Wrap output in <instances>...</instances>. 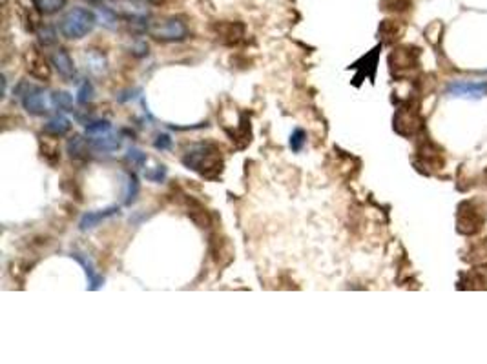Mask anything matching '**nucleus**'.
Instances as JSON below:
<instances>
[{
  "label": "nucleus",
  "instance_id": "ddd939ff",
  "mask_svg": "<svg viewBox=\"0 0 487 364\" xmlns=\"http://www.w3.org/2000/svg\"><path fill=\"white\" fill-rule=\"evenodd\" d=\"M116 213H119V208H117V206H110V208L99 210V211H88V213L82 215L81 222H79V228H81L82 231L91 230V228H95V226L101 224L102 220L110 219V217H113Z\"/></svg>",
  "mask_w": 487,
  "mask_h": 364
},
{
  "label": "nucleus",
  "instance_id": "7ed1b4c3",
  "mask_svg": "<svg viewBox=\"0 0 487 364\" xmlns=\"http://www.w3.org/2000/svg\"><path fill=\"white\" fill-rule=\"evenodd\" d=\"M487 211L480 200H462L457 210V230L462 235H475L486 224Z\"/></svg>",
  "mask_w": 487,
  "mask_h": 364
},
{
  "label": "nucleus",
  "instance_id": "b1692460",
  "mask_svg": "<svg viewBox=\"0 0 487 364\" xmlns=\"http://www.w3.org/2000/svg\"><path fill=\"white\" fill-rule=\"evenodd\" d=\"M305 142H306L305 130H302V128H296V130L292 131V135H291V150L294 151V153H300V151L303 150V146H305Z\"/></svg>",
  "mask_w": 487,
  "mask_h": 364
},
{
  "label": "nucleus",
  "instance_id": "5701e85b",
  "mask_svg": "<svg viewBox=\"0 0 487 364\" xmlns=\"http://www.w3.org/2000/svg\"><path fill=\"white\" fill-rule=\"evenodd\" d=\"M91 99H93V86H91L90 80H84L79 86V91H77V102L81 106H86L88 102H91Z\"/></svg>",
  "mask_w": 487,
  "mask_h": 364
},
{
  "label": "nucleus",
  "instance_id": "cd10ccee",
  "mask_svg": "<svg viewBox=\"0 0 487 364\" xmlns=\"http://www.w3.org/2000/svg\"><path fill=\"white\" fill-rule=\"evenodd\" d=\"M411 6V0H383V10L405 11Z\"/></svg>",
  "mask_w": 487,
  "mask_h": 364
},
{
  "label": "nucleus",
  "instance_id": "6ab92c4d",
  "mask_svg": "<svg viewBox=\"0 0 487 364\" xmlns=\"http://www.w3.org/2000/svg\"><path fill=\"white\" fill-rule=\"evenodd\" d=\"M86 64H88V70L95 75H102L106 71V59L102 53H97V51H88L86 53Z\"/></svg>",
  "mask_w": 487,
  "mask_h": 364
},
{
  "label": "nucleus",
  "instance_id": "f257e3e1",
  "mask_svg": "<svg viewBox=\"0 0 487 364\" xmlns=\"http://www.w3.org/2000/svg\"><path fill=\"white\" fill-rule=\"evenodd\" d=\"M183 164L192 171H197L206 179H216L223 170V157L219 148L210 142L194 144L183 155Z\"/></svg>",
  "mask_w": 487,
  "mask_h": 364
},
{
  "label": "nucleus",
  "instance_id": "bb28decb",
  "mask_svg": "<svg viewBox=\"0 0 487 364\" xmlns=\"http://www.w3.org/2000/svg\"><path fill=\"white\" fill-rule=\"evenodd\" d=\"M380 31L383 33V37H387V40L396 39V37L402 33V30H398L396 22H392V20H385L382 24V28H380Z\"/></svg>",
  "mask_w": 487,
  "mask_h": 364
},
{
  "label": "nucleus",
  "instance_id": "20e7f679",
  "mask_svg": "<svg viewBox=\"0 0 487 364\" xmlns=\"http://www.w3.org/2000/svg\"><path fill=\"white\" fill-rule=\"evenodd\" d=\"M13 95L19 97L24 106V110L33 117H42L50 111V104H53L51 95H48L42 88L30 84V82H19L13 90Z\"/></svg>",
  "mask_w": 487,
  "mask_h": 364
},
{
  "label": "nucleus",
  "instance_id": "1a4fd4ad",
  "mask_svg": "<svg viewBox=\"0 0 487 364\" xmlns=\"http://www.w3.org/2000/svg\"><path fill=\"white\" fill-rule=\"evenodd\" d=\"M88 140L91 142V148H93V150L106 151V153H110V151H117L122 144L121 135L116 133V131L111 130V128L99 131V133L88 135Z\"/></svg>",
  "mask_w": 487,
  "mask_h": 364
},
{
  "label": "nucleus",
  "instance_id": "f8f14e48",
  "mask_svg": "<svg viewBox=\"0 0 487 364\" xmlns=\"http://www.w3.org/2000/svg\"><path fill=\"white\" fill-rule=\"evenodd\" d=\"M70 130H71L70 119L61 115V113L51 117V119L44 124V128H42L44 135H48V137H51V139H61V137L70 133Z\"/></svg>",
  "mask_w": 487,
  "mask_h": 364
},
{
  "label": "nucleus",
  "instance_id": "aec40b11",
  "mask_svg": "<svg viewBox=\"0 0 487 364\" xmlns=\"http://www.w3.org/2000/svg\"><path fill=\"white\" fill-rule=\"evenodd\" d=\"M51 99H53V106L59 108V110L73 111V99H71V95L68 91H55V93L51 95Z\"/></svg>",
  "mask_w": 487,
  "mask_h": 364
},
{
  "label": "nucleus",
  "instance_id": "c756f323",
  "mask_svg": "<svg viewBox=\"0 0 487 364\" xmlns=\"http://www.w3.org/2000/svg\"><path fill=\"white\" fill-rule=\"evenodd\" d=\"M154 148H156V150H159V151L170 150V148H172V139H170V135H166V133L157 135V137H156V140H154Z\"/></svg>",
  "mask_w": 487,
  "mask_h": 364
},
{
  "label": "nucleus",
  "instance_id": "4be33fe9",
  "mask_svg": "<svg viewBox=\"0 0 487 364\" xmlns=\"http://www.w3.org/2000/svg\"><path fill=\"white\" fill-rule=\"evenodd\" d=\"M37 37H39V44H41L42 48L53 46L57 42V33L51 26H41L39 31H37Z\"/></svg>",
  "mask_w": 487,
  "mask_h": 364
},
{
  "label": "nucleus",
  "instance_id": "39448f33",
  "mask_svg": "<svg viewBox=\"0 0 487 364\" xmlns=\"http://www.w3.org/2000/svg\"><path fill=\"white\" fill-rule=\"evenodd\" d=\"M148 35L154 37L159 42H183L190 37V30L183 19L179 17H168V19L150 22Z\"/></svg>",
  "mask_w": 487,
  "mask_h": 364
},
{
  "label": "nucleus",
  "instance_id": "4468645a",
  "mask_svg": "<svg viewBox=\"0 0 487 364\" xmlns=\"http://www.w3.org/2000/svg\"><path fill=\"white\" fill-rule=\"evenodd\" d=\"M217 37L225 42V44H236L239 42L245 33V26L236 24V22H223V24L216 26Z\"/></svg>",
  "mask_w": 487,
  "mask_h": 364
},
{
  "label": "nucleus",
  "instance_id": "9d476101",
  "mask_svg": "<svg viewBox=\"0 0 487 364\" xmlns=\"http://www.w3.org/2000/svg\"><path fill=\"white\" fill-rule=\"evenodd\" d=\"M389 64H391L392 71H409L412 68L418 66V51L412 53L411 48H402V50L392 51L391 57H389Z\"/></svg>",
  "mask_w": 487,
  "mask_h": 364
},
{
  "label": "nucleus",
  "instance_id": "9b49d317",
  "mask_svg": "<svg viewBox=\"0 0 487 364\" xmlns=\"http://www.w3.org/2000/svg\"><path fill=\"white\" fill-rule=\"evenodd\" d=\"M50 62L62 79L71 80L73 77H75L77 70H75V64H73V59H71V55L64 50V48H59V50L53 51L50 57Z\"/></svg>",
  "mask_w": 487,
  "mask_h": 364
},
{
  "label": "nucleus",
  "instance_id": "0eeeda50",
  "mask_svg": "<svg viewBox=\"0 0 487 364\" xmlns=\"http://www.w3.org/2000/svg\"><path fill=\"white\" fill-rule=\"evenodd\" d=\"M445 93L452 99H482L487 95V80H454Z\"/></svg>",
  "mask_w": 487,
  "mask_h": 364
},
{
  "label": "nucleus",
  "instance_id": "6e6552de",
  "mask_svg": "<svg viewBox=\"0 0 487 364\" xmlns=\"http://www.w3.org/2000/svg\"><path fill=\"white\" fill-rule=\"evenodd\" d=\"M24 64L26 70L33 79L37 80H48L51 75V68L48 64L46 57L42 55V51H39L35 46H31L30 50L26 51L24 55Z\"/></svg>",
  "mask_w": 487,
  "mask_h": 364
},
{
  "label": "nucleus",
  "instance_id": "393cba45",
  "mask_svg": "<svg viewBox=\"0 0 487 364\" xmlns=\"http://www.w3.org/2000/svg\"><path fill=\"white\" fill-rule=\"evenodd\" d=\"M126 160H128L131 166H145L148 157H146L145 151L137 150V148H130L128 153H126Z\"/></svg>",
  "mask_w": 487,
  "mask_h": 364
},
{
  "label": "nucleus",
  "instance_id": "7c9ffc66",
  "mask_svg": "<svg viewBox=\"0 0 487 364\" xmlns=\"http://www.w3.org/2000/svg\"><path fill=\"white\" fill-rule=\"evenodd\" d=\"M90 2H99V0H90Z\"/></svg>",
  "mask_w": 487,
  "mask_h": 364
},
{
  "label": "nucleus",
  "instance_id": "dca6fc26",
  "mask_svg": "<svg viewBox=\"0 0 487 364\" xmlns=\"http://www.w3.org/2000/svg\"><path fill=\"white\" fill-rule=\"evenodd\" d=\"M71 257L79 262V265L84 268L86 271V277H88V280H90V289L91 291H95V289H99L102 286V282H104V277H102L99 271H97L95 268H93V265H91V260L86 257V255L82 253H71Z\"/></svg>",
  "mask_w": 487,
  "mask_h": 364
},
{
  "label": "nucleus",
  "instance_id": "2eb2a0df",
  "mask_svg": "<svg viewBox=\"0 0 487 364\" xmlns=\"http://www.w3.org/2000/svg\"><path fill=\"white\" fill-rule=\"evenodd\" d=\"M90 146H91L90 140L84 139V137H81V135H73V137L68 140L66 150H68V153H70L71 159L86 160L88 157H90Z\"/></svg>",
  "mask_w": 487,
  "mask_h": 364
},
{
  "label": "nucleus",
  "instance_id": "f3484780",
  "mask_svg": "<svg viewBox=\"0 0 487 364\" xmlns=\"http://www.w3.org/2000/svg\"><path fill=\"white\" fill-rule=\"evenodd\" d=\"M139 190H141V186H139L137 175L131 173V171L130 173H126V179H125V204L126 206H131L134 202H136Z\"/></svg>",
  "mask_w": 487,
  "mask_h": 364
},
{
  "label": "nucleus",
  "instance_id": "423d86ee",
  "mask_svg": "<svg viewBox=\"0 0 487 364\" xmlns=\"http://www.w3.org/2000/svg\"><path fill=\"white\" fill-rule=\"evenodd\" d=\"M392 122H394V131L402 137H414L423 128L422 115L416 110V106H412L411 102L396 111Z\"/></svg>",
  "mask_w": 487,
  "mask_h": 364
},
{
  "label": "nucleus",
  "instance_id": "c85d7f7f",
  "mask_svg": "<svg viewBox=\"0 0 487 364\" xmlns=\"http://www.w3.org/2000/svg\"><path fill=\"white\" fill-rule=\"evenodd\" d=\"M166 177V166H156L154 170L146 171V179L150 180V182H156V184H159V182H163Z\"/></svg>",
  "mask_w": 487,
  "mask_h": 364
},
{
  "label": "nucleus",
  "instance_id": "412c9836",
  "mask_svg": "<svg viewBox=\"0 0 487 364\" xmlns=\"http://www.w3.org/2000/svg\"><path fill=\"white\" fill-rule=\"evenodd\" d=\"M97 17L102 20V24L108 28V30H116L117 28V22H119V17H117V13L111 8H106V6H101L99 8V13H97Z\"/></svg>",
  "mask_w": 487,
  "mask_h": 364
},
{
  "label": "nucleus",
  "instance_id": "a211bd4d",
  "mask_svg": "<svg viewBox=\"0 0 487 364\" xmlns=\"http://www.w3.org/2000/svg\"><path fill=\"white\" fill-rule=\"evenodd\" d=\"M66 2L68 0H33V6L41 15H55L64 8Z\"/></svg>",
  "mask_w": 487,
  "mask_h": 364
},
{
  "label": "nucleus",
  "instance_id": "f03ea898",
  "mask_svg": "<svg viewBox=\"0 0 487 364\" xmlns=\"http://www.w3.org/2000/svg\"><path fill=\"white\" fill-rule=\"evenodd\" d=\"M97 24V15L88 8H73L61 19L59 30L61 35L68 40L84 39L93 31Z\"/></svg>",
  "mask_w": 487,
  "mask_h": 364
},
{
  "label": "nucleus",
  "instance_id": "a878e982",
  "mask_svg": "<svg viewBox=\"0 0 487 364\" xmlns=\"http://www.w3.org/2000/svg\"><path fill=\"white\" fill-rule=\"evenodd\" d=\"M42 155H44V159L48 160L50 164H55L57 160H61V150H59V146L57 144H48V142H44Z\"/></svg>",
  "mask_w": 487,
  "mask_h": 364
}]
</instances>
